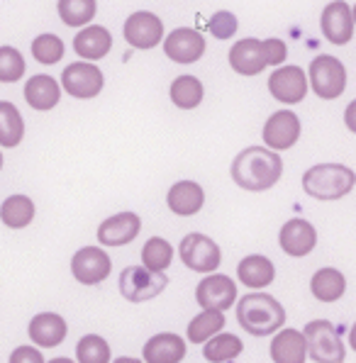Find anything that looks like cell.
I'll return each mask as SVG.
<instances>
[{
    "label": "cell",
    "mask_w": 356,
    "mask_h": 363,
    "mask_svg": "<svg viewBox=\"0 0 356 363\" xmlns=\"http://www.w3.org/2000/svg\"><path fill=\"white\" fill-rule=\"evenodd\" d=\"M144 363H181L186 359V342L174 332L154 334L142 349Z\"/></svg>",
    "instance_id": "obj_21"
},
{
    "label": "cell",
    "mask_w": 356,
    "mask_h": 363,
    "mask_svg": "<svg viewBox=\"0 0 356 363\" xmlns=\"http://www.w3.org/2000/svg\"><path fill=\"white\" fill-rule=\"evenodd\" d=\"M59 18L69 27H86L96 20L98 0H59Z\"/></svg>",
    "instance_id": "obj_30"
},
{
    "label": "cell",
    "mask_w": 356,
    "mask_h": 363,
    "mask_svg": "<svg viewBox=\"0 0 356 363\" xmlns=\"http://www.w3.org/2000/svg\"><path fill=\"white\" fill-rule=\"evenodd\" d=\"M303 334L308 339V356L315 363H342L347 359L342 337H339V332L332 322L327 320L308 322Z\"/></svg>",
    "instance_id": "obj_4"
},
{
    "label": "cell",
    "mask_w": 356,
    "mask_h": 363,
    "mask_svg": "<svg viewBox=\"0 0 356 363\" xmlns=\"http://www.w3.org/2000/svg\"><path fill=\"white\" fill-rule=\"evenodd\" d=\"M310 290L320 303H337L347 290V278L337 268H320L310 281Z\"/></svg>",
    "instance_id": "obj_26"
},
{
    "label": "cell",
    "mask_w": 356,
    "mask_h": 363,
    "mask_svg": "<svg viewBox=\"0 0 356 363\" xmlns=\"http://www.w3.org/2000/svg\"><path fill=\"white\" fill-rule=\"evenodd\" d=\"M169 96H171V103H174L178 110H196L198 105L203 103L205 88L196 76H178L174 78V83H171Z\"/></svg>",
    "instance_id": "obj_29"
},
{
    "label": "cell",
    "mask_w": 356,
    "mask_h": 363,
    "mask_svg": "<svg viewBox=\"0 0 356 363\" xmlns=\"http://www.w3.org/2000/svg\"><path fill=\"white\" fill-rule=\"evenodd\" d=\"M308 81L317 98L337 100L347 91V69H344V64L339 59L330 57V54H322V57L313 59V64H310Z\"/></svg>",
    "instance_id": "obj_6"
},
{
    "label": "cell",
    "mask_w": 356,
    "mask_h": 363,
    "mask_svg": "<svg viewBox=\"0 0 356 363\" xmlns=\"http://www.w3.org/2000/svg\"><path fill=\"white\" fill-rule=\"evenodd\" d=\"M32 57L47 66L57 64L59 59H64V42L57 35H52V32L35 37V42H32Z\"/></svg>",
    "instance_id": "obj_36"
},
{
    "label": "cell",
    "mask_w": 356,
    "mask_h": 363,
    "mask_svg": "<svg viewBox=\"0 0 356 363\" xmlns=\"http://www.w3.org/2000/svg\"><path fill=\"white\" fill-rule=\"evenodd\" d=\"M27 334H30L32 344L40 346V349H54V346L64 342L69 329H66L64 317L57 315V312H40L30 320Z\"/></svg>",
    "instance_id": "obj_18"
},
{
    "label": "cell",
    "mask_w": 356,
    "mask_h": 363,
    "mask_svg": "<svg viewBox=\"0 0 356 363\" xmlns=\"http://www.w3.org/2000/svg\"><path fill=\"white\" fill-rule=\"evenodd\" d=\"M237 27H239V20H237V15L230 13V10H218L208 22L210 35L218 37V39H232L237 35Z\"/></svg>",
    "instance_id": "obj_37"
},
{
    "label": "cell",
    "mask_w": 356,
    "mask_h": 363,
    "mask_svg": "<svg viewBox=\"0 0 356 363\" xmlns=\"http://www.w3.org/2000/svg\"><path fill=\"white\" fill-rule=\"evenodd\" d=\"M174 261V247L171 242H166L164 237H152L147 239V244L142 247V266L149 271L164 273Z\"/></svg>",
    "instance_id": "obj_32"
},
{
    "label": "cell",
    "mask_w": 356,
    "mask_h": 363,
    "mask_svg": "<svg viewBox=\"0 0 356 363\" xmlns=\"http://www.w3.org/2000/svg\"><path fill=\"white\" fill-rule=\"evenodd\" d=\"M139 230H142L139 215H135V212H120V215H113L100 222L98 242L103 247H125V244L135 242Z\"/></svg>",
    "instance_id": "obj_16"
},
{
    "label": "cell",
    "mask_w": 356,
    "mask_h": 363,
    "mask_svg": "<svg viewBox=\"0 0 356 363\" xmlns=\"http://www.w3.org/2000/svg\"><path fill=\"white\" fill-rule=\"evenodd\" d=\"M0 171H3V152H0Z\"/></svg>",
    "instance_id": "obj_44"
},
{
    "label": "cell",
    "mask_w": 356,
    "mask_h": 363,
    "mask_svg": "<svg viewBox=\"0 0 356 363\" xmlns=\"http://www.w3.org/2000/svg\"><path fill=\"white\" fill-rule=\"evenodd\" d=\"M356 186V173L344 164H317L305 171L303 191L315 200H339Z\"/></svg>",
    "instance_id": "obj_3"
},
{
    "label": "cell",
    "mask_w": 356,
    "mask_h": 363,
    "mask_svg": "<svg viewBox=\"0 0 356 363\" xmlns=\"http://www.w3.org/2000/svg\"><path fill=\"white\" fill-rule=\"evenodd\" d=\"M237 278L242 286H247L252 290L269 288L276 278V266L269 256H261V254L244 256L237 266Z\"/></svg>",
    "instance_id": "obj_24"
},
{
    "label": "cell",
    "mask_w": 356,
    "mask_h": 363,
    "mask_svg": "<svg viewBox=\"0 0 356 363\" xmlns=\"http://www.w3.org/2000/svg\"><path fill=\"white\" fill-rule=\"evenodd\" d=\"M237 322L254 337H269L286 325V310L269 293H247L237 303Z\"/></svg>",
    "instance_id": "obj_2"
},
{
    "label": "cell",
    "mask_w": 356,
    "mask_h": 363,
    "mask_svg": "<svg viewBox=\"0 0 356 363\" xmlns=\"http://www.w3.org/2000/svg\"><path fill=\"white\" fill-rule=\"evenodd\" d=\"M166 286H169L166 273L149 271L144 266H127L120 273V283H118L122 298L130 300V303H147V300L164 293Z\"/></svg>",
    "instance_id": "obj_5"
},
{
    "label": "cell",
    "mask_w": 356,
    "mask_h": 363,
    "mask_svg": "<svg viewBox=\"0 0 356 363\" xmlns=\"http://www.w3.org/2000/svg\"><path fill=\"white\" fill-rule=\"evenodd\" d=\"M205 49V37L193 27H178L169 37H164V54L176 64H196L198 59H203Z\"/></svg>",
    "instance_id": "obj_14"
},
{
    "label": "cell",
    "mask_w": 356,
    "mask_h": 363,
    "mask_svg": "<svg viewBox=\"0 0 356 363\" xmlns=\"http://www.w3.org/2000/svg\"><path fill=\"white\" fill-rule=\"evenodd\" d=\"M178 256L191 271L196 273H213L222 264V251L210 237L191 232L178 244Z\"/></svg>",
    "instance_id": "obj_8"
},
{
    "label": "cell",
    "mask_w": 356,
    "mask_h": 363,
    "mask_svg": "<svg viewBox=\"0 0 356 363\" xmlns=\"http://www.w3.org/2000/svg\"><path fill=\"white\" fill-rule=\"evenodd\" d=\"M308 74L300 66H278L269 76V93L286 105H298L308 96Z\"/></svg>",
    "instance_id": "obj_11"
},
{
    "label": "cell",
    "mask_w": 356,
    "mask_h": 363,
    "mask_svg": "<svg viewBox=\"0 0 356 363\" xmlns=\"http://www.w3.org/2000/svg\"><path fill=\"white\" fill-rule=\"evenodd\" d=\"M113 261L100 247H83L71 259V273L81 286H98L110 276Z\"/></svg>",
    "instance_id": "obj_12"
},
{
    "label": "cell",
    "mask_w": 356,
    "mask_h": 363,
    "mask_svg": "<svg viewBox=\"0 0 356 363\" xmlns=\"http://www.w3.org/2000/svg\"><path fill=\"white\" fill-rule=\"evenodd\" d=\"M25 57L15 47H0V83H18L25 76Z\"/></svg>",
    "instance_id": "obj_35"
},
{
    "label": "cell",
    "mask_w": 356,
    "mask_h": 363,
    "mask_svg": "<svg viewBox=\"0 0 356 363\" xmlns=\"http://www.w3.org/2000/svg\"><path fill=\"white\" fill-rule=\"evenodd\" d=\"M222 327H225V315L222 312H213V310L200 312L196 320H191V325H188V342L205 344L218 332H222Z\"/></svg>",
    "instance_id": "obj_33"
},
{
    "label": "cell",
    "mask_w": 356,
    "mask_h": 363,
    "mask_svg": "<svg viewBox=\"0 0 356 363\" xmlns=\"http://www.w3.org/2000/svg\"><path fill=\"white\" fill-rule=\"evenodd\" d=\"M76 359L79 363H110V344L98 334H86L76 344Z\"/></svg>",
    "instance_id": "obj_34"
},
{
    "label": "cell",
    "mask_w": 356,
    "mask_h": 363,
    "mask_svg": "<svg viewBox=\"0 0 356 363\" xmlns=\"http://www.w3.org/2000/svg\"><path fill=\"white\" fill-rule=\"evenodd\" d=\"M113 363H144V361H139V359H130V356H122V359L113 361Z\"/></svg>",
    "instance_id": "obj_42"
},
{
    "label": "cell",
    "mask_w": 356,
    "mask_h": 363,
    "mask_svg": "<svg viewBox=\"0 0 356 363\" xmlns=\"http://www.w3.org/2000/svg\"><path fill=\"white\" fill-rule=\"evenodd\" d=\"M25 137V120L10 100H0V147L15 149Z\"/></svg>",
    "instance_id": "obj_28"
},
{
    "label": "cell",
    "mask_w": 356,
    "mask_h": 363,
    "mask_svg": "<svg viewBox=\"0 0 356 363\" xmlns=\"http://www.w3.org/2000/svg\"><path fill=\"white\" fill-rule=\"evenodd\" d=\"M271 359L274 363H305L308 359V339L296 329H278L271 342Z\"/></svg>",
    "instance_id": "obj_25"
},
{
    "label": "cell",
    "mask_w": 356,
    "mask_h": 363,
    "mask_svg": "<svg viewBox=\"0 0 356 363\" xmlns=\"http://www.w3.org/2000/svg\"><path fill=\"white\" fill-rule=\"evenodd\" d=\"M113 49V35L103 25H86L74 37V52L86 61H98L108 57Z\"/></svg>",
    "instance_id": "obj_20"
},
{
    "label": "cell",
    "mask_w": 356,
    "mask_h": 363,
    "mask_svg": "<svg viewBox=\"0 0 356 363\" xmlns=\"http://www.w3.org/2000/svg\"><path fill=\"white\" fill-rule=\"evenodd\" d=\"M344 125H347L349 132L356 134V100H352L344 110Z\"/></svg>",
    "instance_id": "obj_40"
},
{
    "label": "cell",
    "mask_w": 356,
    "mask_h": 363,
    "mask_svg": "<svg viewBox=\"0 0 356 363\" xmlns=\"http://www.w3.org/2000/svg\"><path fill=\"white\" fill-rule=\"evenodd\" d=\"M49 363H74L71 359H64V356H61V359H54V361H49Z\"/></svg>",
    "instance_id": "obj_43"
},
{
    "label": "cell",
    "mask_w": 356,
    "mask_h": 363,
    "mask_svg": "<svg viewBox=\"0 0 356 363\" xmlns=\"http://www.w3.org/2000/svg\"><path fill=\"white\" fill-rule=\"evenodd\" d=\"M103 86H105V76L96 66V61H74V64H69L61 71V88L71 98L91 100L100 96Z\"/></svg>",
    "instance_id": "obj_7"
},
{
    "label": "cell",
    "mask_w": 356,
    "mask_h": 363,
    "mask_svg": "<svg viewBox=\"0 0 356 363\" xmlns=\"http://www.w3.org/2000/svg\"><path fill=\"white\" fill-rule=\"evenodd\" d=\"M264 144L274 152H288L300 139V120L293 110H278L264 125Z\"/></svg>",
    "instance_id": "obj_13"
},
{
    "label": "cell",
    "mask_w": 356,
    "mask_h": 363,
    "mask_svg": "<svg viewBox=\"0 0 356 363\" xmlns=\"http://www.w3.org/2000/svg\"><path fill=\"white\" fill-rule=\"evenodd\" d=\"M352 13H354V25H356V5H354V8H352Z\"/></svg>",
    "instance_id": "obj_45"
},
{
    "label": "cell",
    "mask_w": 356,
    "mask_h": 363,
    "mask_svg": "<svg viewBox=\"0 0 356 363\" xmlns=\"http://www.w3.org/2000/svg\"><path fill=\"white\" fill-rule=\"evenodd\" d=\"M122 35H125L130 47L147 52V49L159 47V42H164V22H161L159 15L149 13V10H137L125 20Z\"/></svg>",
    "instance_id": "obj_9"
},
{
    "label": "cell",
    "mask_w": 356,
    "mask_h": 363,
    "mask_svg": "<svg viewBox=\"0 0 356 363\" xmlns=\"http://www.w3.org/2000/svg\"><path fill=\"white\" fill-rule=\"evenodd\" d=\"M25 100L32 110H40V113H49L59 105L61 100V83L54 76L40 74L32 76L25 83Z\"/></svg>",
    "instance_id": "obj_23"
},
{
    "label": "cell",
    "mask_w": 356,
    "mask_h": 363,
    "mask_svg": "<svg viewBox=\"0 0 356 363\" xmlns=\"http://www.w3.org/2000/svg\"><path fill=\"white\" fill-rule=\"evenodd\" d=\"M278 244H281V249L286 251L288 256H296V259H300V256H308L310 251L315 249L317 232L308 220H303V217H293V220H288L286 225L281 227Z\"/></svg>",
    "instance_id": "obj_17"
},
{
    "label": "cell",
    "mask_w": 356,
    "mask_h": 363,
    "mask_svg": "<svg viewBox=\"0 0 356 363\" xmlns=\"http://www.w3.org/2000/svg\"><path fill=\"white\" fill-rule=\"evenodd\" d=\"M230 66L232 71H237L239 76H259L266 69V57L264 47H261V39L247 37L239 39L237 44H232L230 49Z\"/></svg>",
    "instance_id": "obj_19"
},
{
    "label": "cell",
    "mask_w": 356,
    "mask_h": 363,
    "mask_svg": "<svg viewBox=\"0 0 356 363\" xmlns=\"http://www.w3.org/2000/svg\"><path fill=\"white\" fill-rule=\"evenodd\" d=\"M10 363H44V356L37 346H18L10 354Z\"/></svg>",
    "instance_id": "obj_39"
},
{
    "label": "cell",
    "mask_w": 356,
    "mask_h": 363,
    "mask_svg": "<svg viewBox=\"0 0 356 363\" xmlns=\"http://www.w3.org/2000/svg\"><path fill=\"white\" fill-rule=\"evenodd\" d=\"M354 13L349 8V3L335 0V3L325 5V10L320 15V30L327 42L342 47V44H347L354 37Z\"/></svg>",
    "instance_id": "obj_15"
},
{
    "label": "cell",
    "mask_w": 356,
    "mask_h": 363,
    "mask_svg": "<svg viewBox=\"0 0 356 363\" xmlns=\"http://www.w3.org/2000/svg\"><path fill=\"white\" fill-rule=\"evenodd\" d=\"M0 220L10 230H25L35 220V203H32V198H27L22 193L5 198L3 205H0Z\"/></svg>",
    "instance_id": "obj_27"
},
{
    "label": "cell",
    "mask_w": 356,
    "mask_h": 363,
    "mask_svg": "<svg viewBox=\"0 0 356 363\" xmlns=\"http://www.w3.org/2000/svg\"><path fill=\"white\" fill-rule=\"evenodd\" d=\"M261 47H264V57H266V64L269 66H283V61L288 59V47H286V42L283 39H276V37H271V39H264L261 42Z\"/></svg>",
    "instance_id": "obj_38"
},
{
    "label": "cell",
    "mask_w": 356,
    "mask_h": 363,
    "mask_svg": "<svg viewBox=\"0 0 356 363\" xmlns=\"http://www.w3.org/2000/svg\"><path fill=\"white\" fill-rule=\"evenodd\" d=\"M244 344L237 334H215L213 339L205 342V349H203V356L208 359L210 363H227L232 359H237L242 354Z\"/></svg>",
    "instance_id": "obj_31"
},
{
    "label": "cell",
    "mask_w": 356,
    "mask_h": 363,
    "mask_svg": "<svg viewBox=\"0 0 356 363\" xmlns=\"http://www.w3.org/2000/svg\"><path fill=\"white\" fill-rule=\"evenodd\" d=\"M349 344H352V349L356 351V322H354V327L349 329Z\"/></svg>",
    "instance_id": "obj_41"
},
{
    "label": "cell",
    "mask_w": 356,
    "mask_h": 363,
    "mask_svg": "<svg viewBox=\"0 0 356 363\" xmlns=\"http://www.w3.org/2000/svg\"><path fill=\"white\" fill-rule=\"evenodd\" d=\"M166 205L178 217H193L203 210L205 191L196 181H178L171 186L169 195H166Z\"/></svg>",
    "instance_id": "obj_22"
},
{
    "label": "cell",
    "mask_w": 356,
    "mask_h": 363,
    "mask_svg": "<svg viewBox=\"0 0 356 363\" xmlns=\"http://www.w3.org/2000/svg\"><path fill=\"white\" fill-rule=\"evenodd\" d=\"M232 181L249 193L274 188L283 176V159L269 147H247L232 161Z\"/></svg>",
    "instance_id": "obj_1"
},
{
    "label": "cell",
    "mask_w": 356,
    "mask_h": 363,
    "mask_svg": "<svg viewBox=\"0 0 356 363\" xmlns=\"http://www.w3.org/2000/svg\"><path fill=\"white\" fill-rule=\"evenodd\" d=\"M196 300L203 310L225 312L237 300V283L222 273H208L196 288Z\"/></svg>",
    "instance_id": "obj_10"
}]
</instances>
